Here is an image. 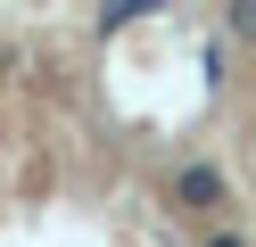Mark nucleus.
<instances>
[{"mask_svg": "<svg viewBox=\"0 0 256 247\" xmlns=\"http://www.w3.org/2000/svg\"><path fill=\"white\" fill-rule=\"evenodd\" d=\"M223 25H232L240 41H256V0H223Z\"/></svg>", "mask_w": 256, "mask_h": 247, "instance_id": "3", "label": "nucleus"}, {"mask_svg": "<svg viewBox=\"0 0 256 247\" xmlns=\"http://www.w3.org/2000/svg\"><path fill=\"white\" fill-rule=\"evenodd\" d=\"M174 198H182V206H223V173H215V165H182V173H174Z\"/></svg>", "mask_w": 256, "mask_h": 247, "instance_id": "1", "label": "nucleus"}, {"mask_svg": "<svg viewBox=\"0 0 256 247\" xmlns=\"http://www.w3.org/2000/svg\"><path fill=\"white\" fill-rule=\"evenodd\" d=\"M157 0H100V33H124V25H140Z\"/></svg>", "mask_w": 256, "mask_h": 247, "instance_id": "2", "label": "nucleus"}, {"mask_svg": "<svg viewBox=\"0 0 256 247\" xmlns=\"http://www.w3.org/2000/svg\"><path fill=\"white\" fill-rule=\"evenodd\" d=\"M206 247H248V239H232V231H215V239H206Z\"/></svg>", "mask_w": 256, "mask_h": 247, "instance_id": "4", "label": "nucleus"}]
</instances>
